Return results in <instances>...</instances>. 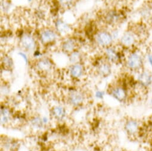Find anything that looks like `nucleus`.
<instances>
[{
  "instance_id": "nucleus-17",
  "label": "nucleus",
  "mask_w": 152,
  "mask_h": 151,
  "mask_svg": "<svg viewBox=\"0 0 152 151\" xmlns=\"http://www.w3.org/2000/svg\"><path fill=\"white\" fill-rule=\"evenodd\" d=\"M55 27L58 32L63 34L67 33L70 30L69 25L61 19H58L56 22Z\"/></svg>"
},
{
  "instance_id": "nucleus-19",
  "label": "nucleus",
  "mask_w": 152,
  "mask_h": 151,
  "mask_svg": "<svg viewBox=\"0 0 152 151\" xmlns=\"http://www.w3.org/2000/svg\"><path fill=\"white\" fill-rule=\"evenodd\" d=\"M11 117V114L9 109L3 107L1 108V123L5 124L9 123Z\"/></svg>"
},
{
  "instance_id": "nucleus-22",
  "label": "nucleus",
  "mask_w": 152,
  "mask_h": 151,
  "mask_svg": "<svg viewBox=\"0 0 152 151\" xmlns=\"http://www.w3.org/2000/svg\"><path fill=\"white\" fill-rule=\"evenodd\" d=\"M81 54L78 51H73L70 53L69 56V61L73 64L76 63H79L81 60Z\"/></svg>"
},
{
  "instance_id": "nucleus-18",
  "label": "nucleus",
  "mask_w": 152,
  "mask_h": 151,
  "mask_svg": "<svg viewBox=\"0 0 152 151\" xmlns=\"http://www.w3.org/2000/svg\"><path fill=\"white\" fill-rule=\"evenodd\" d=\"M76 46L75 42L72 39H67L62 44V49L64 52H72L74 51Z\"/></svg>"
},
{
  "instance_id": "nucleus-10",
  "label": "nucleus",
  "mask_w": 152,
  "mask_h": 151,
  "mask_svg": "<svg viewBox=\"0 0 152 151\" xmlns=\"http://www.w3.org/2000/svg\"><path fill=\"white\" fill-rule=\"evenodd\" d=\"M22 46L27 51H33L36 47V41L30 35L25 34L23 35L20 39Z\"/></svg>"
},
{
  "instance_id": "nucleus-29",
  "label": "nucleus",
  "mask_w": 152,
  "mask_h": 151,
  "mask_svg": "<svg viewBox=\"0 0 152 151\" xmlns=\"http://www.w3.org/2000/svg\"><path fill=\"white\" fill-rule=\"evenodd\" d=\"M150 105L152 107V97L150 98Z\"/></svg>"
},
{
  "instance_id": "nucleus-25",
  "label": "nucleus",
  "mask_w": 152,
  "mask_h": 151,
  "mask_svg": "<svg viewBox=\"0 0 152 151\" xmlns=\"http://www.w3.org/2000/svg\"><path fill=\"white\" fill-rule=\"evenodd\" d=\"M104 95H105V92L102 91H98L95 94L96 97L99 99H103V98L104 97Z\"/></svg>"
},
{
  "instance_id": "nucleus-7",
  "label": "nucleus",
  "mask_w": 152,
  "mask_h": 151,
  "mask_svg": "<svg viewBox=\"0 0 152 151\" xmlns=\"http://www.w3.org/2000/svg\"><path fill=\"white\" fill-rule=\"evenodd\" d=\"M96 41L99 45L107 48L112 45L114 39L111 32L107 30H102L97 33Z\"/></svg>"
},
{
  "instance_id": "nucleus-1",
  "label": "nucleus",
  "mask_w": 152,
  "mask_h": 151,
  "mask_svg": "<svg viewBox=\"0 0 152 151\" xmlns=\"http://www.w3.org/2000/svg\"><path fill=\"white\" fill-rule=\"evenodd\" d=\"M145 57L139 51H132L129 53L126 58L125 65L131 71L139 72L144 68Z\"/></svg>"
},
{
  "instance_id": "nucleus-9",
  "label": "nucleus",
  "mask_w": 152,
  "mask_h": 151,
  "mask_svg": "<svg viewBox=\"0 0 152 151\" xmlns=\"http://www.w3.org/2000/svg\"><path fill=\"white\" fill-rule=\"evenodd\" d=\"M85 100L84 94L78 91L72 92L68 98L69 103L73 107H79L81 105Z\"/></svg>"
},
{
  "instance_id": "nucleus-13",
  "label": "nucleus",
  "mask_w": 152,
  "mask_h": 151,
  "mask_svg": "<svg viewBox=\"0 0 152 151\" xmlns=\"http://www.w3.org/2000/svg\"><path fill=\"white\" fill-rule=\"evenodd\" d=\"M105 20L107 24L114 26L120 22L121 15L116 10H110L106 14Z\"/></svg>"
},
{
  "instance_id": "nucleus-4",
  "label": "nucleus",
  "mask_w": 152,
  "mask_h": 151,
  "mask_svg": "<svg viewBox=\"0 0 152 151\" xmlns=\"http://www.w3.org/2000/svg\"><path fill=\"white\" fill-rule=\"evenodd\" d=\"M140 38L135 31L129 30L125 31L119 38L120 44L122 46L132 48L137 43Z\"/></svg>"
},
{
  "instance_id": "nucleus-24",
  "label": "nucleus",
  "mask_w": 152,
  "mask_h": 151,
  "mask_svg": "<svg viewBox=\"0 0 152 151\" xmlns=\"http://www.w3.org/2000/svg\"><path fill=\"white\" fill-rule=\"evenodd\" d=\"M58 2L63 7H67L72 4L73 0H58Z\"/></svg>"
},
{
  "instance_id": "nucleus-11",
  "label": "nucleus",
  "mask_w": 152,
  "mask_h": 151,
  "mask_svg": "<svg viewBox=\"0 0 152 151\" xmlns=\"http://www.w3.org/2000/svg\"><path fill=\"white\" fill-rule=\"evenodd\" d=\"M57 38V34L52 29H47L44 30L40 34L41 41L45 44L54 42Z\"/></svg>"
},
{
  "instance_id": "nucleus-6",
  "label": "nucleus",
  "mask_w": 152,
  "mask_h": 151,
  "mask_svg": "<svg viewBox=\"0 0 152 151\" xmlns=\"http://www.w3.org/2000/svg\"><path fill=\"white\" fill-rule=\"evenodd\" d=\"M105 55L107 61L110 63L118 64L121 62L122 55L116 48L110 46L105 49Z\"/></svg>"
},
{
  "instance_id": "nucleus-5",
  "label": "nucleus",
  "mask_w": 152,
  "mask_h": 151,
  "mask_svg": "<svg viewBox=\"0 0 152 151\" xmlns=\"http://www.w3.org/2000/svg\"><path fill=\"white\" fill-rule=\"evenodd\" d=\"M110 94L112 97L120 103L125 102L129 97L128 91L124 85H118L112 87Z\"/></svg>"
},
{
  "instance_id": "nucleus-30",
  "label": "nucleus",
  "mask_w": 152,
  "mask_h": 151,
  "mask_svg": "<svg viewBox=\"0 0 152 151\" xmlns=\"http://www.w3.org/2000/svg\"><path fill=\"white\" fill-rule=\"evenodd\" d=\"M31 1H32V0H28V1H29V2Z\"/></svg>"
},
{
  "instance_id": "nucleus-31",
  "label": "nucleus",
  "mask_w": 152,
  "mask_h": 151,
  "mask_svg": "<svg viewBox=\"0 0 152 151\" xmlns=\"http://www.w3.org/2000/svg\"><path fill=\"white\" fill-rule=\"evenodd\" d=\"M150 2L151 4H152V0H150Z\"/></svg>"
},
{
  "instance_id": "nucleus-26",
  "label": "nucleus",
  "mask_w": 152,
  "mask_h": 151,
  "mask_svg": "<svg viewBox=\"0 0 152 151\" xmlns=\"http://www.w3.org/2000/svg\"><path fill=\"white\" fill-rule=\"evenodd\" d=\"M18 55L24 60V62H25L26 64H28V61H29V60H28V57L27 56V55L23 52H19L18 53Z\"/></svg>"
},
{
  "instance_id": "nucleus-3",
  "label": "nucleus",
  "mask_w": 152,
  "mask_h": 151,
  "mask_svg": "<svg viewBox=\"0 0 152 151\" xmlns=\"http://www.w3.org/2000/svg\"><path fill=\"white\" fill-rule=\"evenodd\" d=\"M142 128V126L141 122L135 118H129L124 124L125 133L131 137L138 136L141 133Z\"/></svg>"
},
{
  "instance_id": "nucleus-20",
  "label": "nucleus",
  "mask_w": 152,
  "mask_h": 151,
  "mask_svg": "<svg viewBox=\"0 0 152 151\" xmlns=\"http://www.w3.org/2000/svg\"><path fill=\"white\" fill-rule=\"evenodd\" d=\"M31 124L32 127L34 128L39 130L42 128L44 123L42 121V118H41L39 116H35L34 117L31 121Z\"/></svg>"
},
{
  "instance_id": "nucleus-28",
  "label": "nucleus",
  "mask_w": 152,
  "mask_h": 151,
  "mask_svg": "<svg viewBox=\"0 0 152 151\" xmlns=\"http://www.w3.org/2000/svg\"><path fill=\"white\" fill-rule=\"evenodd\" d=\"M42 121H43V122L45 124H47L48 122V119L47 117H42Z\"/></svg>"
},
{
  "instance_id": "nucleus-21",
  "label": "nucleus",
  "mask_w": 152,
  "mask_h": 151,
  "mask_svg": "<svg viewBox=\"0 0 152 151\" xmlns=\"http://www.w3.org/2000/svg\"><path fill=\"white\" fill-rule=\"evenodd\" d=\"M2 64H3V67L7 70H10L12 68V67L14 65L13 61L12 58L9 56H6L3 57L2 60Z\"/></svg>"
},
{
  "instance_id": "nucleus-16",
  "label": "nucleus",
  "mask_w": 152,
  "mask_h": 151,
  "mask_svg": "<svg viewBox=\"0 0 152 151\" xmlns=\"http://www.w3.org/2000/svg\"><path fill=\"white\" fill-rule=\"evenodd\" d=\"M36 66L39 71L42 72H48L51 70L53 64L50 59L44 58L40 59L37 62Z\"/></svg>"
},
{
  "instance_id": "nucleus-27",
  "label": "nucleus",
  "mask_w": 152,
  "mask_h": 151,
  "mask_svg": "<svg viewBox=\"0 0 152 151\" xmlns=\"http://www.w3.org/2000/svg\"><path fill=\"white\" fill-rule=\"evenodd\" d=\"M119 30H116V29L113 30L111 32V33H112V36H113V39H114V40L116 39H117V38H118L119 37Z\"/></svg>"
},
{
  "instance_id": "nucleus-8",
  "label": "nucleus",
  "mask_w": 152,
  "mask_h": 151,
  "mask_svg": "<svg viewBox=\"0 0 152 151\" xmlns=\"http://www.w3.org/2000/svg\"><path fill=\"white\" fill-rule=\"evenodd\" d=\"M138 15L143 21H150L152 19V4L150 2L144 4L138 10Z\"/></svg>"
},
{
  "instance_id": "nucleus-14",
  "label": "nucleus",
  "mask_w": 152,
  "mask_h": 151,
  "mask_svg": "<svg viewBox=\"0 0 152 151\" xmlns=\"http://www.w3.org/2000/svg\"><path fill=\"white\" fill-rule=\"evenodd\" d=\"M84 72L83 65L80 63L72 64L69 70L70 75L74 79H79L83 76Z\"/></svg>"
},
{
  "instance_id": "nucleus-2",
  "label": "nucleus",
  "mask_w": 152,
  "mask_h": 151,
  "mask_svg": "<svg viewBox=\"0 0 152 151\" xmlns=\"http://www.w3.org/2000/svg\"><path fill=\"white\" fill-rule=\"evenodd\" d=\"M137 83L143 91H147L152 86V72L146 68H143L137 73Z\"/></svg>"
},
{
  "instance_id": "nucleus-23",
  "label": "nucleus",
  "mask_w": 152,
  "mask_h": 151,
  "mask_svg": "<svg viewBox=\"0 0 152 151\" xmlns=\"http://www.w3.org/2000/svg\"><path fill=\"white\" fill-rule=\"evenodd\" d=\"M144 57L145 62L150 66V67L152 68V51H147L144 55Z\"/></svg>"
},
{
  "instance_id": "nucleus-15",
  "label": "nucleus",
  "mask_w": 152,
  "mask_h": 151,
  "mask_svg": "<svg viewBox=\"0 0 152 151\" xmlns=\"http://www.w3.org/2000/svg\"><path fill=\"white\" fill-rule=\"evenodd\" d=\"M51 114L53 117L57 120H63L66 115V110L64 107L61 105H56L51 109Z\"/></svg>"
},
{
  "instance_id": "nucleus-12",
  "label": "nucleus",
  "mask_w": 152,
  "mask_h": 151,
  "mask_svg": "<svg viewBox=\"0 0 152 151\" xmlns=\"http://www.w3.org/2000/svg\"><path fill=\"white\" fill-rule=\"evenodd\" d=\"M99 75L102 78H107L112 74V68L111 63L109 61H104L99 64L97 68Z\"/></svg>"
}]
</instances>
